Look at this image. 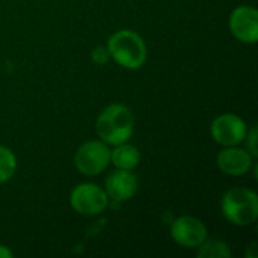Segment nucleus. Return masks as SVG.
I'll use <instances>...</instances> for the list:
<instances>
[{"label": "nucleus", "mask_w": 258, "mask_h": 258, "mask_svg": "<svg viewBox=\"0 0 258 258\" xmlns=\"http://www.w3.org/2000/svg\"><path fill=\"white\" fill-rule=\"evenodd\" d=\"M110 163V150L103 141H89L83 144L76 156L74 165L83 175H98Z\"/></svg>", "instance_id": "nucleus-4"}, {"label": "nucleus", "mask_w": 258, "mask_h": 258, "mask_svg": "<svg viewBox=\"0 0 258 258\" xmlns=\"http://www.w3.org/2000/svg\"><path fill=\"white\" fill-rule=\"evenodd\" d=\"M246 150L251 153L252 157H257L258 156V148H257V127L252 125V128L249 132H246Z\"/></svg>", "instance_id": "nucleus-14"}, {"label": "nucleus", "mask_w": 258, "mask_h": 258, "mask_svg": "<svg viewBox=\"0 0 258 258\" xmlns=\"http://www.w3.org/2000/svg\"><path fill=\"white\" fill-rule=\"evenodd\" d=\"M104 192L107 198H112L116 203L130 200L138 190V180L132 171L118 169L112 172L104 183Z\"/></svg>", "instance_id": "nucleus-10"}, {"label": "nucleus", "mask_w": 258, "mask_h": 258, "mask_svg": "<svg viewBox=\"0 0 258 258\" xmlns=\"http://www.w3.org/2000/svg\"><path fill=\"white\" fill-rule=\"evenodd\" d=\"M171 237L183 248H198L207 239V228L198 218L181 216L171 225Z\"/></svg>", "instance_id": "nucleus-7"}, {"label": "nucleus", "mask_w": 258, "mask_h": 258, "mask_svg": "<svg viewBox=\"0 0 258 258\" xmlns=\"http://www.w3.org/2000/svg\"><path fill=\"white\" fill-rule=\"evenodd\" d=\"M221 209L228 222L239 227L251 225L258 218L257 194L246 187L230 189L222 198Z\"/></svg>", "instance_id": "nucleus-3"}, {"label": "nucleus", "mask_w": 258, "mask_h": 258, "mask_svg": "<svg viewBox=\"0 0 258 258\" xmlns=\"http://www.w3.org/2000/svg\"><path fill=\"white\" fill-rule=\"evenodd\" d=\"M107 51L118 65L127 70H138L147 60V45L133 30L115 32L107 41Z\"/></svg>", "instance_id": "nucleus-2"}, {"label": "nucleus", "mask_w": 258, "mask_h": 258, "mask_svg": "<svg viewBox=\"0 0 258 258\" xmlns=\"http://www.w3.org/2000/svg\"><path fill=\"white\" fill-rule=\"evenodd\" d=\"M70 204L83 216H95L106 210L109 198L100 186L94 183H82L71 190Z\"/></svg>", "instance_id": "nucleus-5"}, {"label": "nucleus", "mask_w": 258, "mask_h": 258, "mask_svg": "<svg viewBox=\"0 0 258 258\" xmlns=\"http://www.w3.org/2000/svg\"><path fill=\"white\" fill-rule=\"evenodd\" d=\"M11 257H12V252H11L6 246L0 245V258H11Z\"/></svg>", "instance_id": "nucleus-16"}, {"label": "nucleus", "mask_w": 258, "mask_h": 258, "mask_svg": "<svg viewBox=\"0 0 258 258\" xmlns=\"http://www.w3.org/2000/svg\"><path fill=\"white\" fill-rule=\"evenodd\" d=\"M110 162L118 169H135L141 162V153L136 147L124 142L119 145H115V150L110 151Z\"/></svg>", "instance_id": "nucleus-11"}, {"label": "nucleus", "mask_w": 258, "mask_h": 258, "mask_svg": "<svg viewBox=\"0 0 258 258\" xmlns=\"http://www.w3.org/2000/svg\"><path fill=\"white\" fill-rule=\"evenodd\" d=\"M213 139L222 145V147H234L245 141L246 136V124L245 121L234 115V113H225L218 116L210 127Z\"/></svg>", "instance_id": "nucleus-6"}, {"label": "nucleus", "mask_w": 258, "mask_h": 258, "mask_svg": "<svg viewBox=\"0 0 258 258\" xmlns=\"http://www.w3.org/2000/svg\"><path fill=\"white\" fill-rule=\"evenodd\" d=\"M91 57H92V60L97 63V65H104L107 60H109V51H107V48H103V47H97V48H94V51H92V54H91Z\"/></svg>", "instance_id": "nucleus-15"}, {"label": "nucleus", "mask_w": 258, "mask_h": 258, "mask_svg": "<svg viewBox=\"0 0 258 258\" xmlns=\"http://www.w3.org/2000/svg\"><path fill=\"white\" fill-rule=\"evenodd\" d=\"M95 128L98 138L104 144L115 147L132 138L135 130V116L127 106L113 103L98 115Z\"/></svg>", "instance_id": "nucleus-1"}, {"label": "nucleus", "mask_w": 258, "mask_h": 258, "mask_svg": "<svg viewBox=\"0 0 258 258\" xmlns=\"http://www.w3.org/2000/svg\"><path fill=\"white\" fill-rule=\"evenodd\" d=\"M254 157L251 156V153L248 150L243 148H237L234 147H225V150H222L218 157H216V163L218 168L231 177H240L243 174H248L251 166H252Z\"/></svg>", "instance_id": "nucleus-9"}, {"label": "nucleus", "mask_w": 258, "mask_h": 258, "mask_svg": "<svg viewBox=\"0 0 258 258\" xmlns=\"http://www.w3.org/2000/svg\"><path fill=\"white\" fill-rule=\"evenodd\" d=\"M15 169H17V159L14 153L9 148L0 145V184L6 183L15 174Z\"/></svg>", "instance_id": "nucleus-13"}, {"label": "nucleus", "mask_w": 258, "mask_h": 258, "mask_svg": "<svg viewBox=\"0 0 258 258\" xmlns=\"http://www.w3.org/2000/svg\"><path fill=\"white\" fill-rule=\"evenodd\" d=\"M230 30L240 42L255 44L258 39V12L252 6H239L230 15Z\"/></svg>", "instance_id": "nucleus-8"}, {"label": "nucleus", "mask_w": 258, "mask_h": 258, "mask_svg": "<svg viewBox=\"0 0 258 258\" xmlns=\"http://www.w3.org/2000/svg\"><path fill=\"white\" fill-rule=\"evenodd\" d=\"M198 257L200 258H230L231 251L224 240L219 239H206L198 246Z\"/></svg>", "instance_id": "nucleus-12"}]
</instances>
